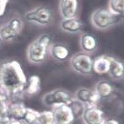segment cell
<instances>
[{
    "instance_id": "7402d4cb",
    "label": "cell",
    "mask_w": 124,
    "mask_h": 124,
    "mask_svg": "<svg viewBox=\"0 0 124 124\" xmlns=\"http://www.w3.org/2000/svg\"><path fill=\"white\" fill-rule=\"evenodd\" d=\"M36 124H55L52 111H45L40 112Z\"/></svg>"
},
{
    "instance_id": "ac0fdd59",
    "label": "cell",
    "mask_w": 124,
    "mask_h": 124,
    "mask_svg": "<svg viewBox=\"0 0 124 124\" xmlns=\"http://www.w3.org/2000/svg\"><path fill=\"white\" fill-rule=\"evenodd\" d=\"M27 108L20 102L10 103L8 110V116L13 119H22L25 114Z\"/></svg>"
},
{
    "instance_id": "7c38bea8",
    "label": "cell",
    "mask_w": 124,
    "mask_h": 124,
    "mask_svg": "<svg viewBox=\"0 0 124 124\" xmlns=\"http://www.w3.org/2000/svg\"><path fill=\"white\" fill-rule=\"evenodd\" d=\"M49 54L57 62H65L70 57V50L62 43H52L50 46Z\"/></svg>"
},
{
    "instance_id": "d6986e66",
    "label": "cell",
    "mask_w": 124,
    "mask_h": 124,
    "mask_svg": "<svg viewBox=\"0 0 124 124\" xmlns=\"http://www.w3.org/2000/svg\"><path fill=\"white\" fill-rule=\"evenodd\" d=\"M41 89V79L37 75H31L27 79L25 92L29 95H33L38 93Z\"/></svg>"
},
{
    "instance_id": "8fae6325",
    "label": "cell",
    "mask_w": 124,
    "mask_h": 124,
    "mask_svg": "<svg viewBox=\"0 0 124 124\" xmlns=\"http://www.w3.org/2000/svg\"><path fill=\"white\" fill-rule=\"evenodd\" d=\"M78 9V0H60L59 1V14L62 19H70L77 17Z\"/></svg>"
},
{
    "instance_id": "5b68a950",
    "label": "cell",
    "mask_w": 124,
    "mask_h": 124,
    "mask_svg": "<svg viewBox=\"0 0 124 124\" xmlns=\"http://www.w3.org/2000/svg\"><path fill=\"white\" fill-rule=\"evenodd\" d=\"M69 63L71 69L78 74L89 75L93 72V58L90 54L78 52L70 57Z\"/></svg>"
},
{
    "instance_id": "2e32d148",
    "label": "cell",
    "mask_w": 124,
    "mask_h": 124,
    "mask_svg": "<svg viewBox=\"0 0 124 124\" xmlns=\"http://www.w3.org/2000/svg\"><path fill=\"white\" fill-rule=\"evenodd\" d=\"M111 78L121 80L124 78V62L114 57H111L110 69L107 73Z\"/></svg>"
},
{
    "instance_id": "3957f363",
    "label": "cell",
    "mask_w": 124,
    "mask_h": 124,
    "mask_svg": "<svg viewBox=\"0 0 124 124\" xmlns=\"http://www.w3.org/2000/svg\"><path fill=\"white\" fill-rule=\"evenodd\" d=\"M123 19L119 15L111 14L106 8H96L90 16L91 24L99 31H106L112 26L117 25Z\"/></svg>"
},
{
    "instance_id": "7a4b0ae2",
    "label": "cell",
    "mask_w": 124,
    "mask_h": 124,
    "mask_svg": "<svg viewBox=\"0 0 124 124\" xmlns=\"http://www.w3.org/2000/svg\"><path fill=\"white\" fill-rule=\"evenodd\" d=\"M52 44V38L49 35L43 34L38 36L27 48L26 56L28 61L34 64L42 63L49 54V49Z\"/></svg>"
},
{
    "instance_id": "ffe728a7",
    "label": "cell",
    "mask_w": 124,
    "mask_h": 124,
    "mask_svg": "<svg viewBox=\"0 0 124 124\" xmlns=\"http://www.w3.org/2000/svg\"><path fill=\"white\" fill-rule=\"evenodd\" d=\"M107 9L113 15L124 19V0H109Z\"/></svg>"
},
{
    "instance_id": "ba28073f",
    "label": "cell",
    "mask_w": 124,
    "mask_h": 124,
    "mask_svg": "<svg viewBox=\"0 0 124 124\" xmlns=\"http://www.w3.org/2000/svg\"><path fill=\"white\" fill-rule=\"evenodd\" d=\"M74 98L84 106H96L101 99L97 95L94 90L88 88H79L75 91Z\"/></svg>"
},
{
    "instance_id": "44dd1931",
    "label": "cell",
    "mask_w": 124,
    "mask_h": 124,
    "mask_svg": "<svg viewBox=\"0 0 124 124\" xmlns=\"http://www.w3.org/2000/svg\"><path fill=\"white\" fill-rule=\"evenodd\" d=\"M68 106L70 107L75 119H78V118L81 117L84 113V111H85V106H84L81 102H79L78 101L73 98V100L70 101V103H69Z\"/></svg>"
},
{
    "instance_id": "603a6c76",
    "label": "cell",
    "mask_w": 124,
    "mask_h": 124,
    "mask_svg": "<svg viewBox=\"0 0 124 124\" xmlns=\"http://www.w3.org/2000/svg\"><path fill=\"white\" fill-rule=\"evenodd\" d=\"M39 114L40 112H38V111H35L33 109H31V108H27L23 119L28 124H36L38 116H39Z\"/></svg>"
},
{
    "instance_id": "cb8c5ba5",
    "label": "cell",
    "mask_w": 124,
    "mask_h": 124,
    "mask_svg": "<svg viewBox=\"0 0 124 124\" xmlns=\"http://www.w3.org/2000/svg\"><path fill=\"white\" fill-rule=\"evenodd\" d=\"M8 0H0V17L4 15L8 6Z\"/></svg>"
},
{
    "instance_id": "6da1fadb",
    "label": "cell",
    "mask_w": 124,
    "mask_h": 124,
    "mask_svg": "<svg viewBox=\"0 0 124 124\" xmlns=\"http://www.w3.org/2000/svg\"><path fill=\"white\" fill-rule=\"evenodd\" d=\"M27 78L17 61L0 64V90L8 97L19 96L25 92Z\"/></svg>"
},
{
    "instance_id": "9c48e42d",
    "label": "cell",
    "mask_w": 124,
    "mask_h": 124,
    "mask_svg": "<svg viewBox=\"0 0 124 124\" xmlns=\"http://www.w3.org/2000/svg\"><path fill=\"white\" fill-rule=\"evenodd\" d=\"M85 124H103L106 120L105 114L98 106H86L81 116Z\"/></svg>"
},
{
    "instance_id": "52a82bcc",
    "label": "cell",
    "mask_w": 124,
    "mask_h": 124,
    "mask_svg": "<svg viewBox=\"0 0 124 124\" xmlns=\"http://www.w3.org/2000/svg\"><path fill=\"white\" fill-rule=\"evenodd\" d=\"M25 22L21 18L14 17L0 27V37L3 41H10L21 33Z\"/></svg>"
},
{
    "instance_id": "277c9868",
    "label": "cell",
    "mask_w": 124,
    "mask_h": 124,
    "mask_svg": "<svg viewBox=\"0 0 124 124\" xmlns=\"http://www.w3.org/2000/svg\"><path fill=\"white\" fill-rule=\"evenodd\" d=\"M24 18L29 23L41 26L51 25L54 20L52 10L44 6L36 7L27 11L24 15Z\"/></svg>"
},
{
    "instance_id": "484cf974",
    "label": "cell",
    "mask_w": 124,
    "mask_h": 124,
    "mask_svg": "<svg viewBox=\"0 0 124 124\" xmlns=\"http://www.w3.org/2000/svg\"><path fill=\"white\" fill-rule=\"evenodd\" d=\"M3 40H2V38L1 37H0V46H1V45H2V43H3Z\"/></svg>"
},
{
    "instance_id": "4316f807",
    "label": "cell",
    "mask_w": 124,
    "mask_h": 124,
    "mask_svg": "<svg viewBox=\"0 0 124 124\" xmlns=\"http://www.w3.org/2000/svg\"><path fill=\"white\" fill-rule=\"evenodd\" d=\"M0 116H2V113H1V111H0Z\"/></svg>"
},
{
    "instance_id": "5bb4252c",
    "label": "cell",
    "mask_w": 124,
    "mask_h": 124,
    "mask_svg": "<svg viewBox=\"0 0 124 124\" xmlns=\"http://www.w3.org/2000/svg\"><path fill=\"white\" fill-rule=\"evenodd\" d=\"M79 42L82 51L88 54L95 52L98 46V41L96 38L90 33H83L80 36Z\"/></svg>"
},
{
    "instance_id": "4fadbf2b",
    "label": "cell",
    "mask_w": 124,
    "mask_h": 124,
    "mask_svg": "<svg viewBox=\"0 0 124 124\" xmlns=\"http://www.w3.org/2000/svg\"><path fill=\"white\" fill-rule=\"evenodd\" d=\"M60 29L64 32L69 34H76L82 31L84 24L81 20L77 17L70 19H62L60 22Z\"/></svg>"
},
{
    "instance_id": "9a60e30c",
    "label": "cell",
    "mask_w": 124,
    "mask_h": 124,
    "mask_svg": "<svg viewBox=\"0 0 124 124\" xmlns=\"http://www.w3.org/2000/svg\"><path fill=\"white\" fill-rule=\"evenodd\" d=\"M94 90L100 99H106L113 95L115 88L111 82L107 80H100L95 84Z\"/></svg>"
},
{
    "instance_id": "e0dca14e",
    "label": "cell",
    "mask_w": 124,
    "mask_h": 124,
    "mask_svg": "<svg viewBox=\"0 0 124 124\" xmlns=\"http://www.w3.org/2000/svg\"><path fill=\"white\" fill-rule=\"evenodd\" d=\"M111 56L101 55L93 60V72L98 74H107L110 69Z\"/></svg>"
},
{
    "instance_id": "d4e9b609",
    "label": "cell",
    "mask_w": 124,
    "mask_h": 124,
    "mask_svg": "<svg viewBox=\"0 0 124 124\" xmlns=\"http://www.w3.org/2000/svg\"><path fill=\"white\" fill-rule=\"evenodd\" d=\"M103 124H119L114 119H106Z\"/></svg>"
},
{
    "instance_id": "30bf717a",
    "label": "cell",
    "mask_w": 124,
    "mask_h": 124,
    "mask_svg": "<svg viewBox=\"0 0 124 124\" xmlns=\"http://www.w3.org/2000/svg\"><path fill=\"white\" fill-rule=\"evenodd\" d=\"M55 124H73L75 120L74 116L68 105L52 108Z\"/></svg>"
},
{
    "instance_id": "8992f818",
    "label": "cell",
    "mask_w": 124,
    "mask_h": 124,
    "mask_svg": "<svg viewBox=\"0 0 124 124\" xmlns=\"http://www.w3.org/2000/svg\"><path fill=\"white\" fill-rule=\"evenodd\" d=\"M74 97L63 89H56L46 93L42 96V102L45 106L54 108L57 106L69 105Z\"/></svg>"
}]
</instances>
